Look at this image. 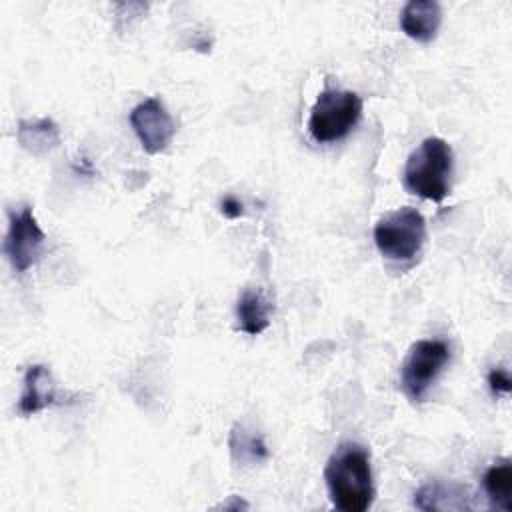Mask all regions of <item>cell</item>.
<instances>
[{
    "instance_id": "6da1fadb",
    "label": "cell",
    "mask_w": 512,
    "mask_h": 512,
    "mask_svg": "<svg viewBox=\"0 0 512 512\" xmlns=\"http://www.w3.org/2000/svg\"><path fill=\"white\" fill-rule=\"evenodd\" d=\"M324 480L332 506L342 512H364L374 502L370 452L358 442L336 446L324 466Z\"/></svg>"
},
{
    "instance_id": "7a4b0ae2",
    "label": "cell",
    "mask_w": 512,
    "mask_h": 512,
    "mask_svg": "<svg viewBox=\"0 0 512 512\" xmlns=\"http://www.w3.org/2000/svg\"><path fill=\"white\" fill-rule=\"evenodd\" d=\"M452 168L454 154L450 144L438 136L424 138L406 160L404 186L424 200L442 202L450 194Z\"/></svg>"
},
{
    "instance_id": "3957f363",
    "label": "cell",
    "mask_w": 512,
    "mask_h": 512,
    "mask_svg": "<svg viewBox=\"0 0 512 512\" xmlns=\"http://www.w3.org/2000/svg\"><path fill=\"white\" fill-rule=\"evenodd\" d=\"M364 102L352 90L326 88L318 94L310 118L308 132L320 144H332L346 138L362 116Z\"/></svg>"
},
{
    "instance_id": "277c9868",
    "label": "cell",
    "mask_w": 512,
    "mask_h": 512,
    "mask_svg": "<svg viewBox=\"0 0 512 512\" xmlns=\"http://www.w3.org/2000/svg\"><path fill=\"white\" fill-rule=\"evenodd\" d=\"M426 240V220L412 208L402 206L384 214L374 226L378 252L392 262H412Z\"/></svg>"
},
{
    "instance_id": "5b68a950",
    "label": "cell",
    "mask_w": 512,
    "mask_h": 512,
    "mask_svg": "<svg viewBox=\"0 0 512 512\" xmlns=\"http://www.w3.org/2000/svg\"><path fill=\"white\" fill-rule=\"evenodd\" d=\"M450 360V346L438 338L418 340L400 366V388L410 402H422Z\"/></svg>"
},
{
    "instance_id": "8992f818",
    "label": "cell",
    "mask_w": 512,
    "mask_h": 512,
    "mask_svg": "<svg viewBox=\"0 0 512 512\" xmlns=\"http://www.w3.org/2000/svg\"><path fill=\"white\" fill-rule=\"evenodd\" d=\"M46 234L38 226V220L30 206H22L18 212L8 214V232L4 236V254L14 272H26L32 268L44 248Z\"/></svg>"
},
{
    "instance_id": "52a82bcc",
    "label": "cell",
    "mask_w": 512,
    "mask_h": 512,
    "mask_svg": "<svg viewBox=\"0 0 512 512\" xmlns=\"http://www.w3.org/2000/svg\"><path fill=\"white\" fill-rule=\"evenodd\" d=\"M130 126L148 154L164 152L176 134V124L170 112L166 110L162 100L154 96L142 100L132 108Z\"/></svg>"
},
{
    "instance_id": "ba28073f",
    "label": "cell",
    "mask_w": 512,
    "mask_h": 512,
    "mask_svg": "<svg viewBox=\"0 0 512 512\" xmlns=\"http://www.w3.org/2000/svg\"><path fill=\"white\" fill-rule=\"evenodd\" d=\"M54 404H62V396L56 390L52 372L44 364L28 366L24 372V388L18 400V412L22 416H32Z\"/></svg>"
},
{
    "instance_id": "9c48e42d",
    "label": "cell",
    "mask_w": 512,
    "mask_h": 512,
    "mask_svg": "<svg viewBox=\"0 0 512 512\" xmlns=\"http://www.w3.org/2000/svg\"><path fill=\"white\" fill-rule=\"evenodd\" d=\"M442 24V8L434 0H410L400 12L402 32L416 42L434 40Z\"/></svg>"
},
{
    "instance_id": "30bf717a",
    "label": "cell",
    "mask_w": 512,
    "mask_h": 512,
    "mask_svg": "<svg viewBox=\"0 0 512 512\" xmlns=\"http://www.w3.org/2000/svg\"><path fill=\"white\" fill-rule=\"evenodd\" d=\"M270 312L272 304L258 288H246L238 296L236 302V320L238 330L248 336H258L270 326Z\"/></svg>"
},
{
    "instance_id": "8fae6325",
    "label": "cell",
    "mask_w": 512,
    "mask_h": 512,
    "mask_svg": "<svg viewBox=\"0 0 512 512\" xmlns=\"http://www.w3.org/2000/svg\"><path fill=\"white\" fill-rule=\"evenodd\" d=\"M228 448H230L232 460L242 466L262 464L270 458V450H268L262 434H258L256 430L248 428L242 422H236L232 426L230 436H228Z\"/></svg>"
},
{
    "instance_id": "7c38bea8",
    "label": "cell",
    "mask_w": 512,
    "mask_h": 512,
    "mask_svg": "<svg viewBox=\"0 0 512 512\" xmlns=\"http://www.w3.org/2000/svg\"><path fill=\"white\" fill-rule=\"evenodd\" d=\"M16 138L24 150L32 154H46L60 144V130L50 118L20 120Z\"/></svg>"
},
{
    "instance_id": "4fadbf2b",
    "label": "cell",
    "mask_w": 512,
    "mask_h": 512,
    "mask_svg": "<svg viewBox=\"0 0 512 512\" xmlns=\"http://www.w3.org/2000/svg\"><path fill=\"white\" fill-rule=\"evenodd\" d=\"M482 486L492 508L512 510V462L508 458H500L486 468Z\"/></svg>"
},
{
    "instance_id": "5bb4252c",
    "label": "cell",
    "mask_w": 512,
    "mask_h": 512,
    "mask_svg": "<svg viewBox=\"0 0 512 512\" xmlns=\"http://www.w3.org/2000/svg\"><path fill=\"white\" fill-rule=\"evenodd\" d=\"M414 506L420 510H458L468 508L464 500V490L454 484H442V482H430L424 484L414 494Z\"/></svg>"
},
{
    "instance_id": "9a60e30c",
    "label": "cell",
    "mask_w": 512,
    "mask_h": 512,
    "mask_svg": "<svg viewBox=\"0 0 512 512\" xmlns=\"http://www.w3.org/2000/svg\"><path fill=\"white\" fill-rule=\"evenodd\" d=\"M488 386L494 396H508L512 390V378L506 368H492L488 372Z\"/></svg>"
},
{
    "instance_id": "2e32d148",
    "label": "cell",
    "mask_w": 512,
    "mask_h": 512,
    "mask_svg": "<svg viewBox=\"0 0 512 512\" xmlns=\"http://www.w3.org/2000/svg\"><path fill=\"white\" fill-rule=\"evenodd\" d=\"M220 212H222L226 218L236 220V218H240V216L244 214V204H242L238 198H234V196H224V198L220 200Z\"/></svg>"
}]
</instances>
